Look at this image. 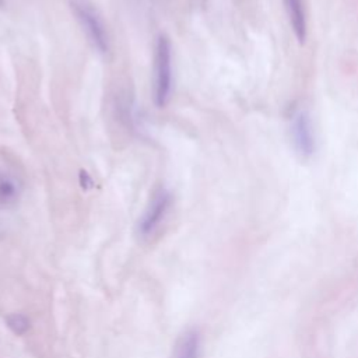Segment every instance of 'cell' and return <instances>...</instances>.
<instances>
[{
    "mask_svg": "<svg viewBox=\"0 0 358 358\" xmlns=\"http://www.w3.org/2000/svg\"><path fill=\"white\" fill-rule=\"evenodd\" d=\"M173 67H172V45L166 35H159L154 48L152 67V98L158 108L166 106L172 94Z\"/></svg>",
    "mask_w": 358,
    "mask_h": 358,
    "instance_id": "1",
    "label": "cell"
},
{
    "mask_svg": "<svg viewBox=\"0 0 358 358\" xmlns=\"http://www.w3.org/2000/svg\"><path fill=\"white\" fill-rule=\"evenodd\" d=\"M71 10L94 49L101 53L108 52L109 38L106 27L96 8H94V6L87 0H73Z\"/></svg>",
    "mask_w": 358,
    "mask_h": 358,
    "instance_id": "2",
    "label": "cell"
},
{
    "mask_svg": "<svg viewBox=\"0 0 358 358\" xmlns=\"http://www.w3.org/2000/svg\"><path fill=\"white\" fill-rule=\"evenodd\" d=\"M172 206V194L168 189L159 187L151 196L144 213L137 224V234L143 239H150L166 220Z\"/></svg>",
    "mask_w": 358,
    "mask_h": 358,
    "instance_id": "3",
    "label": "cell"
},
{
    "mask_svg": "<svg viewBox=\"0 0 358 358\" xmlns=\"http://www.w3.org/2000/svg\"><path fill=\"white\" fill-rule=\"evenodd\" d=\"M291 138L301 158H309L315 151V137L310 117L305 110H298L291 120Z\"/></svg>",
    "mask_w": 358,
    "mask_h": 358,
    "instance_id": "4",
    "label": "cell"
},
{
    "mask_svg": "<svg viewBox=\"0 0 358 358\" xmlns=\"http://www.w3.org/2000/svg\"><path fill=\"white\" fill-rule=\"evenodd\" d=\"M171 358H201V337L194 329L185 331L176 341Z\"/></svg>",
    "mask_w": 358,
    "mask_h": 358,
    "instance_id": "5",
    "label": "cell"
},
{
    "mask_svg": "<svg viewBox=\"0 0 358 358\" xmlns=\"http://www.w3.org/2000/svg\"><path fill=\"white\" fill-rule=\"evenodd\" d=\"M289 24L294 29L296 39L303 43L306 38V20L301 0H284Z\"/></svg>",
    "mask_w": 358,
    "mask_h": 358,
    "instance_id": "6",
    "label": "cell"
},
{
    "mask_svg": "<svg viewBox=\"0 0 358 358\" xmlns=\"http://www.w3.org/2000/svg\"><path fill=\"white\" fill-rule=\"evenodd\" d=\"M21 193L18 180L7 172H0V207L13 206Z\"/></svg>",
    "mask_w": 358,
    "mask_h": 358,
    "instance_id": "7",
    "label": "cell"
},
{
    "mask_svg": "<svg viewBox=\"0 0 358 358\" xmlns=\"http://www.w3.org/2000/svg\"><path fill=\"white\" fill-rule=\"evenodd\" d=\"M21 319H22V316H13L8 319V324L14 329L15 333H22L28 327L27 324H21V322H20Z\"/></svg>",
    "mask_w": 358,
    "mask_h": 358,
    "instance_id": "8",
    "label": "cell"
},
{
    "mask_svg": "<svg viewBox=\"0 0 358 358\" xmlns=\"http://www.w3.org/2000/svg\"><path fill=\"white\" fill-rule=\"evenodd\" d=\"M0 4H1V0H0Z\"/></svg>",
    "mask_w": 358,
    "mask_h": 358,
    "instance_id": "9",
    "label": "cell"
}]
</instances>
